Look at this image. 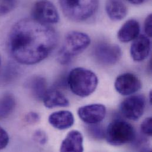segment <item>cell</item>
Instances as JSON below:
<instances>
[{"mask_svg":"<svg viewBox=\"0 0 152 152\" xmlns=\"http://www.w3.org/2000/svg\"><path fill=\"white\" fill-rule=\"evenodd\" d=\"M58 42L56 30L34 19H22L12 27L8 47L12 58L18 63L31 65L46 59Z\"/></svg>","mask_w":152,"mask_h":152,"instance_id":"1","label":"cell"},{"mask_svg":"<svg viewBox=\"0 0 152 152\" xmlns=\"http://www.w3.org/2000/svg\"><path fill=\"white\" fill-rule=\"evenodd\" d=\"M98 83L96 75L91 71L83 68L73 69L68 77V85L70 90L77 96L86 97L92 94Z\"/></svg>","mask_w":152,"mask_h":152,"instance_id":"2","label":"cell"},{"mask_svg":"<svg viewBox=\"0 0 152 152\" xmlns=\"http://www.w3.org/2000/svg\"><path fill=\"white\" fill-rule=\"evenodd\" d=\"M64 15L74 21H83L94 15L98 0H59Z\"/></svg>","mask_w":152,"mask_h":152,"instance_id":"3","label":"cell"},{"mask_svg":"<svg viewBox=\"0 0 152 152\" xmlns=\"http://www.w3.org/2000/svg\"><path fill=\"white\" fill-rule=\"evenodd\" d=\"M91 39L85 33L72 31L65 38L64 45L59 53L58 61L62 65L71 62L74 56L83 52L90 45Z\"/></svg>","mask_w":152,"mask_h":152,"instance_id":"4","label":"cell"},{"mask_svg":"<svg viewBox=\"0 0 152 152\" xmlns=\"http://www.w3.org/2000/svg\"><path fill=\"white\" fill-rule=\"evenodd\" d=\"M105 137L112 146H122L135 140L136 134L133 126L120 119L113 120L108 126Z\"/></svg>","mask_w":152,"mask_h":152,"instance_id":"5","label":"cell"},{"mask_svg":"<svg viewBox=\"0 0 152 152\" xmlns=\"http://www.w3.org/2000/svg\"><path fill=\"white\" fill-rule=\"evenodd\" d=\"M33 19L47 25L57 23L59 15L56 7L49 0L36 2L32 9Z\"/></svg>","mask_w":152,"mask_h":152,"instance_id":"6","label":"cell"},{"mask_svg":"<svg viewBox=\"0 0 152 152\" xmlns=\"http://www.w3.org/2000/svg\"><path fill=\"white\" fill-rule=\"evenodd\" d=\"M93 53L95 59L104 65H114L121 57V50L118 45L105 42L97 44Z\"/></svg>","mask_w":152,"mask_h":152,"instance_id":"7","label":"cell"},{"mask_svg":"<svg viewBox=\"0 0 152 152\" xmlns=\"http://www.w3.org/2000/svg\"><path fill=\"white\" fill-rule=\"evenodd\" d=\"M146 104V99L143 95H132L121 103L120 111L129 120L137 121L143 115Z\"/></svg>","mask_w":152,"mask_h":152,"instance_id":"8","label":"cell"},{"mask_svg":"<svg viewBox=\"0 0 152 152\" xmlns=\"http://www.w3.org/2000/svg\"><path fill=\"white\" fill-rule=\"evenodd\" d=\"M116 91L124 96L130 95L142 88V82L133 74L125 73L118 76L114 83Z\"/></svg>","mask_w":152,"mask_h":152,"instance_id":"9","label":"cell"},{"mask_svg":"<svg viewBox=\"0 0 152 152\" xmlns=\"http://www.w3.org/2000/svg\"><path fill=\"white\" fill-rule=\"evenodd\" d=\"M77 114L80 120L89 125L101 123L105 117L106 108L101 104H93L80 107Z\"/></svg>","mask_w":152,"mask_h":152,"instance_id":"10","label":"cell"},{"mask_svg":"<svg viewBox=\"0 0 152 152\" xmlns=\"http://www.w3.org/2000/svg\"><path fill=\"white\" fill-rule=\"evenodd\" d=\"M151 49V43L148 37L140 35L134 40L130 48L132 59L136 62H142L149 56Z\"/></svg>","mask_w":152,"mask_h":152,"instance_id":"11","label":"cell"},{"mask_svg":"<svg viewBox=\"0 0 152 152\" xmlns=\"http://www.w3.org/2000/svg\"><path fill=\"white\" fill-rule=\"evenodd\" d=\"M75 120L72 113L69 111L62 110L56 111L49 117V122L54 128L64 130L71 127Z\"/></svg>","mask_w":152,"mask_h":152,"instance_id":"12","label":"cell"},{"mask_svg":"<svg viewBox=\"0 0 152 152\" xmlns=\"http://www.w3.org/2000/svg\"><path fill=\"white\" fill-rule=\"evenodd\" d=\"M60 151L63 152L83 151V136L77 130H72L62 141Z\"/></svg>","mask_w":152,"mask_h":152,"instance_id":"13","label":"cell"},{"mask_svg":"<svg viewBox=\"0 0 152 152\" xmlns=\"http://www.w3.org/2000/svg\"><path fill=\"white\" fill-rule=\"evenodd\" d=\"M139 33V23L137 21L131 19L127 21L120 28L117 33V37L120 42L127 43L137 38Z\"/></svg>","mask_w":152,"mask_h":152,"instance_id":"14","label":"cell"},{"mask_svg":"<svg viewBox=\"0 0 152 152\" xmlns=\"http://www.w3.org/2000/svg\"><path fill=\"white\" fill-rule=\"evenodd\" d=\"M43 101L45 106L48 108L66 107L69 105L67 98L61 91L56 89L48 90Z\"/></svg>","mask_w":152,"mask_h":152,"instance_id":"15","label":"cell"},{"mask_svg":"<svg viewBox=\"0 0 152 152\" xmlns=\"http://www.w3.org/2000/svg\"><path fill=\"white\" fill-rule=\"evenodd\" d=\"M26 85L36 99L43 100L48 91V83L44 77L40 76H33L27 81Z\"/></svg>","mask_w":152,"mask_h":152,"instance_id":"16","label":"cell"},{"mask_svg":"<svg viewBox=\"0 0 152 152\" xmlns=\"http://www.w3.org/2000/svg\"><path fill=\"white\" fill-rule=\"evenodd\" d=\"M105 10L109 18L114 21L123 20L127 14V8L121 0H107Z\"/></svg>","mask_w":152,"mask_h":152,"instance_id":"17","label":"cell"},{"mask_svg":"<svg viewBox=\"0 0 152 152\" xmlns=\"http://www.w3.org/2000/svg\"><path fill=\"white\" fill-rule=\"evenodd\" d=\"M15 99L11 94H5L0 98V120L7 118L13 112Z\"/></svg>","mask_w":152,"mask_h":152,"instance_id":"18","label":"cell"},{"mask_svg":"<svg viewBox=\"0 0 152 152\" xmlns=\"http://www.w3.org/2000/svg\"><path fill=\"white\" fill-rule=\"evenodd\" d=\"M17 5V0H0V17L12 11Z\"/></svg>","mask_w":152,"mask_h":152,"instance_id":"19","label":"cell"},{"mask_svg":"<svg viewBox=\"0 0 152 152\" xmlns=\"http://www.w3.org/2000/svg\"><path fill=\"white\" fill-rule=\"evenodd\" d=\"M89 134L95 139H102L105 137V132L103 127L98 124H90L88 128Z\"/></svg>","mask_w":152,"mask_h":152,"instance_id":"20","label":"cell"},{"mask_svg":"<svg viewBox=\"0 0 152 152\" xmlns=\"http://www.w3.org/2000/svg\"><path fill=\"white\" fill-rule=\"evenodd\" d=\"M141 132L143 134L151 137L152 134V118L151 117L146 118L142 123Z\"/></svg>","mask_w":152,"mask_h":152,"instance_id":"21","label":"cell"},{"mask_svg":"<svg viewBox=\"0 0 152 152\" xmlns=\"http://www.w3.org/2000/svg\"><path fill=\"white\" fill-rule=\"evenodd\" d=\"M33 139L36 142L40 145H45L48 142V136L45 132L39 130L34 132L33 134Z\"/></svg>","mask_w":152,"mask_h":152,"instance_id":"22","label":"cell"},{"mask_svg":"<svg viewBox=\"0 0 152 152\" xmlns=\"http://www.w3.org/2000/svg\"><path fill=\"white\" fill-rule=\"evenodd\" d=\"M9 143V136L7 132L0 126V150L7 147Z\"/></svg>","mask_w":152,"mask_h":152,"instance_id":"23","label":"cell"},{"mask_svg":"<svg viewBox=\"0 0 152 152\" xmlns=\"http://www.w3.org/2000/svg\"><path fill=\"white\" fill-rule=\"evenodd\" d=\"M40 120L39 115L34 112H31L28 113L25 116V121L30 124H33L39 122Z\"/></svg>","mask_w":152,"mask_h":152,"instance_id":"24","label":"cell"},{"mask_svg":"<svg viewBox=\"0 0 152 152\" xmlns=\"http://www.w3.org/2000/svg\"><path fill=\"white\" fill-rule=\"evenodd\" d=\"M152 16L149 14L145 21V31L148 37H152Z\"/></svg>","mask_w":152,"mask_h":152,"instance_id":"25","label":"cell"},{"mask_svg":"<svg viewBox=\"0 0 152 152\" xmlns=\"http://www.w3.org/2000/svg\"><path fill=\"white\" fill-rule=\"evenodd\" d=\"M127 1L132 4L137 5V4H140L143 3L145 0H127Z\"/></svg>","mask_w":152,"mask_h":152,"instance_id":"26","label":"cell"},{"mask_svg":"<svg viewBox=\"0 0 152 152\" xmlns=\"http://www.w3.org/2000/svg\"><path fill=\"white\" fill-rule=\"evenodd\" d=\"M149 100H150V102L151 104L152 103V91L150 92V94H149Z\"/></svg>","mask_w":152,"mask_h":152,"instance_id":"27","label":"cell"},{"mask_svg":"<svg viewBox=\"0 0 152 152\" xmlns=\"http://www.w3.org/2000/svg\"><path fill=\"white\" fill-rule=\"evenodd\" d=\"M1 56H0V67H1Z\"/></svg>","mask_w":152,"mask_h":152,"instance_id":"28","label":"cell"}]
</instances>
